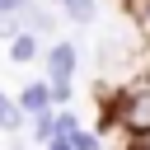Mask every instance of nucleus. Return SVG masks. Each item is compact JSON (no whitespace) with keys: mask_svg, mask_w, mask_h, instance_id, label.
<instances>
[{"mask_svg":"<svg viewBox=\"0 0 150 150\" xmlns=\"http://www.w3.org/2000/svg\"><path fill=\"white\" fill-rule=\"evenodd\" d=\"M98 131H122L127 141L150 136V75L117 84L112 103H108L103 117H98Z\"/></svg>","mask_w":150,"mask_h":150,"instance_id":"nucleus-1","label":"nucleus"},{"mask_svg":"<svg viewBox=\"0 0 150 150\" xmlns=\"http://www.w3.org/2000/svg\"><path fill=\"white\" fill-rule=\"evenodd\" d=\"M75 66H80L75 42L52 38V47H47V80H75Z\"/></svg>","mask_w":150,"mask_h":150,"instance_id":"nucleus-2","label":"nucleus"},{"mask_svg":"<svg viewBox=\"0 0 150 150\" xmlns=\"http://www.w3.org/2000/svg\"><path fill=\"white\" fill-rule=\"evenodd\" d=\"M19 103H23L28 112H47V108H56V94H52V80H28V84L19 89Z\"/></svg>","mask_w":150,"mask_h":150,"instance_id":"nucleus-3","label":"nucleus"},{"mask_svg":"<svg viewBox=\"0 0 150 150\" xmlns=\"http://www.w3.org/2000/svg\"><path fill=\"white\" fill-rule=\"evenodd\" d=\"M9 61H14V66H33V61H38V33H33V28H23V33L9 38Z\"/></svg>","mask_w":150,"mask_h":150,"instance_id":"nucleus-4","label":"nucleus"},{"mask_svg":"<svg viewBox=\"0 0 150 150\" xmlns=\"http://www.w3.org/2000/svg\"><path fill=\"white\" fill-rule=\"evenodd\" d=\"M28 122H33V112L19 103V94H14V98H0V127H5V131H23Z\"/></svg>","mask_w":150,"mask_h":150,"instance_id":"nucleus-5","label":"nucleus"},{"mask_svg":"<svg viewBox=\"0 0 150 150\" xmlns=\"http://www.w3.org/2000/svg\"><path fill=\"white\" fill-rule=\"evenodd\" d=\"M23 23H28L33 33H42V38H56V14H52V9H42L38 0L23 9Z\"/></svg>","mask_w":150,"mask_h":150,"instance_id":"nucleus-6","label":"nucleus"},{"mask_svg":"<svg viewBox=\"0 0 150 150\" xmlns=\"http://www.w3.org/2000/svg\"><path fill=\"white\" fill-rule=\"evenodd\" d=\"M28 131H33V141H38V145H52V141L61 136V131H56V108H47V112H33Z\"/></svg>","mask_w":150,"mask_h":150,"instance_id":"nucleus-7","label":"nucleus"},{"mask_svg":"<svg viewBox=\"0 0 150 150\" xmlns=\"http://www.w3.org/2000/svg\"><path fill=\"white\" fill-rule=\"evenodd\" d=\"M56 5H61V14H66L70 23H80V28L98 19V0H56Z\"/></svg>","mask_w":150,"mask_h":150,"instance_id":"nucleus-8","label":"nucleus"},{"mask_svg":"<svg viewBox=\"0 0 150 150\" xmlns=\"http://www.w3.org/2000/svg\"><path fill=\"white\" fill-rule=\"evenodd\" d=\"M56 131H61V136H75V131H80L75 108H56Z\"/></svg>","mask_w":150,"mask_h":150,"instance_id":"nucleus-9","label":"nucleus"},{"mask_svg":"<svg viewBox=\"0 0 150 150\" xmlns=\"http://www.w3.org/2000/svg\"><path fill=\"white\" fill-rule=\"evenodd\" d=\"M70 141H75V150H103V131H84V127H80Z\"/></svg>","mask_w":150,"mask_h":150,"instance_id":"nucleus-10","label":"nucleus"},{"mask_svg":"<svg viewBox=\"0 0 150 150\" xmlns=\"http://www.w3.org/2000/svg\"><path fill=\"white\" fill-rule=\"evenodd\" d=\"M131 19H136V28L150 38V0H136V9H131Z\"/></svg>","mask_w":150,"mask_h":150,"instance_id":"nucleus-11","label":"nucleus"},{"mask_svg":"<svg viewBox=\"0 0 150 150\" xmlns=\"http://www.w3.org/2000/svg\"><path fill=\"white\" fill-rule=\"evenodd\" d=\"M33 0H0V19H9V14H23Z\"/></svg>","mask_w":150,"mask_h":150,"instance_id":"nucleus-12","label":"nucleus"},{"mask_svg":"<svg viewBox=\"0 0 150 150\" xmlns=\"http://www.w3.org/2000/svg\"><path fill=\"white\" fill-rule=\"evenodd\" d=\"M42 150H75V141H70V136H56V141H52V145H42Z\"/></svg>","mask_w":150,"mask_h":150,"instance_id":"nucleus-13","label":"nucleus"},{"mask_svg":"<svg viewBox=\"0 0 150 150\" xmlns=\"http://www.w3.org/2000/svg\"><path fill=\"white\" fill-rule=\"evenodd\" d=\"M127 150H150V136H141V141H127Z\"/></svg>","mask_w":150,"mask_h":150,"instance_id":"nucleus-14","label":"nucleus"},{"mask_svg":"<svg viewBox=\"0 0 150 150\" xmlns=\"http://www.w3.org/2000/svg\"><path fill=\"white\" fill-rule=\"evenodd\" d=\"M117 5H122V9H127V14H131V9H136V0H117Z\"/></svg>","mask_w":150,"mask_h":150,"instance_id":"nucleus-15","label":"nucleus"},{"mask_svg":"<svg viewBox=\"0 0 150 150\" xmlns=\"http://www.w3.org/2000/svg\"><path fill=\"white\" fill-rule=\"evenodd\" d=\"M14 150H23V145H14Z\"/></svg>","mask_w":150,"mask_h":150,"instance_id":"nucleus-16","label":"nucleus"}]
</instances>
